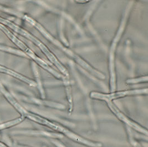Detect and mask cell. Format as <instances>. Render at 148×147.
Here are the masks:
<instances>
[{
	"label": "cell",
	"instance_id": "12",
	"mask_svg": "<svg viewBox=\"0 0 148 147\" xmlns=\"http://www.w3.org/2000/svg\"><path fill=\"white\" fill-rule=\"evenodd\" d=\"M14 147H29L27 146H21V145H14Z\"/></svg>",
	"mask_w": 148,
	"mask_h": 147
},
{
	"label": "cell",
	"instance_id": "9",
	"mask_svg": "<svg viewBox=\"0 0 148 147\" xmlns=\"http://www.w3.org/2000/svg\"><path fill=\"white\" fill-rule=\"evenodd\" d=\"M127 133H128L129 140L130 144L133 147H143L140 145V144H139V142H138L136 140H135L133 134L131 131V128L130 127L127 126Z\"/></svg>",
	"mask_w": 148,
	"mask_h": 147
},
{
	"label": "cell",
	"instance_id": "7",
	"mask_svg": "<svg viewBox=\"0 0 148 147\" xmlns=\"http://www.w3.org/2000/svg\"><path fill=\"white\" fill-rule=\"evenodd\" d=\"M0 50L9 53L14 54L15 55H20L21 56L27 57L26 55L23 52H21V50L14 49L13 48H11V47H7V46H5L3 45H1V44H0Z\"/></svg>",
	"mask_w": 148,
	"mask_h": 147
},
{
	"label": "cell",
	"instance_id": "8",
	"mask_svg": "<svg viewBox=\"0 0 148 147\" xmlns=\"http://www.w3.org/2000/svg\"><path fill=\"white\" fill-rule=\"evenodd\" d=\"M24 118H25L24 117L21 116V117L16 118L14 120H10V121L7 122L0 124V131L2 130V129H6L8 128H10V127H12V126H14L20 123L23 120Z\"/></svg>",
	"mask_w": 148,
	"mask_h": 147
},
{
	"label": "cell",
	"instance_id": "11",
	"mask_svg": "<svg viewBox=\"0 0 148 147\" xmlns=\"http://www.w3.org/2000/svg\"><path fill=\"white\" fill-rule=\"evenodd\" d=\"M0 147H8L7 146H6V144H5L4 143H2L0 142Z\"/></svg>",
	"mask_w": 148,
	"mask_h": 147
},
{
	"label": "cell",
	"instance_id": "5",
	"mask_svg": "<svg viewBox=\"0 0 148 147\" xmlns=\"http://www.w3.org/2000/svg\"><path fill=\"white\" fill-rule=\"evenodd\" d=\"M0 72L2 73L6 74L10 76H13L14 78H16L20 80L27 83V84H28L31 86H36L37 85V84L35 82L21 75L20 74L18 73L14 70H12L10 69H8L1 65H0Z\"/></svg>",
	"mask_w": 148,
	"mask_h": 147
},
{
	"label": "cell",
	"instance_id": "6",
	"mask_svg": "<svg viewBox=\"0 0 148 147\" xmlns=\"http://www.w3.org/2000/svg\"><path fill=\"white\" fill-rule=\"evenodd\" d=\"M0 29L4 32V33L7 35L10 39L12 40V42L14 43V44H15L16 46H17L21 50H23L25 53L27 52V50H28L29 48L23 42H22L17 38H16L13 34L8 29H7L2 24H0Z\"/></svg>",
	"mask_w": 148,
	"mask_h": 147
},
{
	"label": "cell",
	"instance_id": "1",
	"mask_svg": "<svg viewBox=\"0 0 148 147\" xmlns=\"http://www.w3.org/2000/svg\"><path fill=\"white\" fill-rule=\"evenodd\" d=\"M23 117H26L30 120H33L35 122H37L39 124L46 126L49 127V128L57 131L61 134H63L66 135L67 137L71 139L75 142H78L79 143L82 144L84 146H86L89 147H102L103 144L99 142H95L92 140H87L80 135L75 133L74 132L71 131L67 128L63 127L61 125H57L54 122H52L50 120H48L47 119L40 116L37 114L30 113L28 111H26L24 114Z\"/></svg>",
	"mask_w": 148,
	"mask_h": 147
},
{
	"label": "cell",
	"instance_id": "4",
	"mask_svg": "<svg viewBox=\"0 0 148 147\" xmlns=\"http://www.w3.org/2000/svg\"><path fill=\"white\" fill-rule=\"evenodd\" d=\"M108 106L110 108V109L112 110V111L115 114V116L122 121L127 127H130V128H133L135 131L141 133L145 134L146 135H148V131L145 128L141 127L138 123H135L134 121L130 120L126 116H125L123 113L117 108V107L115 106L112 103V101L108 102Z\"/></svg>",
	"mask_w": 148,
	"mask_h": 147
},
{
	"label": "cell",
	"instance_id": "3",
	"mask_svg": "<svg viewBox=\"0 0 148 147\" xmlns=\"http://www.w3.org/2000/svg\"><path fill=\"white\" fill-rule=\"evenodd\" d=\"M147 89H138V90H132L114 92L110 94H102L97 92H92L90 94V97L92 98L103 100L108 102L112 101L115 99L124 97L128 96L135 95H141L143 94H147Z\"/></svg>",
	"mask_w": 148,
	"mask_h": 147
},
{
	"label": "cell",
	"instance_id": "10",
	"mask_svg": "<svg viewBox=\"0 0 148 147\" xmlns=\"http://www.w3.org/2000/svg\"><path fill=\"white\" fill-rule=\"evenodd\" d=\"M51 142H52V143L54 144V146H56L57 147H67L58 140H51Z\"/></svg>",
	"mask_w": 148,
	"mask_h": 147
},
{
	"label": "cell",
	"instance_id": "2",
	"mask_svg": "<svg viewBox=\"0 0 148 147\" xmlns=\"http://www.w3.org/2000/svg\"><path fill=\"white\" fill-rule=\"evenodd\" d=\"M0 23L4 24L5 25L7 26L8 27H10V28H11L12 29H13L14 32H16L20 34L21 35L26 37L28 39L33 42L34 44H36L38 47L40 48V49L45 53L46 54V55L48 56V58L49 59V60H51L52 62L54 63V64H56L57 65V67H58L61 70V71L63 72V73H64L66 75L67 74V72L66 70L64 69V67H63L61 64L57 61L56 58L51 54V53H50L49 52V50H48L47 48L45 47L40 42V41H39L37 39H36L32 35L29 33L28 32H27L25 30H24L23 29L18 27L16 24H14L13 22H12L10 20H6V19H4L3 18H1V17H0Z\"/></svg>",
	"mask_w": 148,
	"mask_h": 147
}]
</instances>
